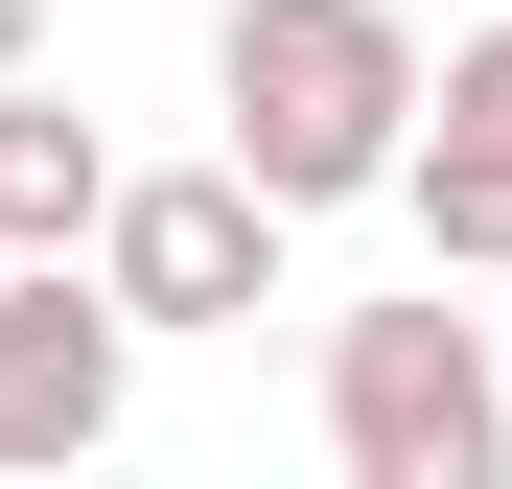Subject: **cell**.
Here are the masks:
<instances>
[{"label":"cell","mask_w":512,"mask_h":489,"mask_svg":"<svg viewBox=\"0 0 512 489\" xmlns=\"http://www.w3.org/2000/svg\"><path fill=\"white\" fill-rule=\"evenodd\" d=\"M210 163H233V187L256 210H373L396 187V140H419V0H233V24H210Z\"/></svg>","instance_id":"6da1fadb"},{"label":"cell","mask_w":512,"mask_h":489,"mask_svg":"<svg viewBox=\"0 0 512 489\" xmlns=\"http://www.w3.org/2000/svg\"><path fill=\"white\" fill-rule=\"evenodd\" d=\"M326 466L350 489H489L512 466V373L466 303H350L326 326Z\"/></svg>","instance_id":"7a4b0ae2"},{"label":"cell","mask_w":512,"mask_h":489,"mask_svg":"<svg viewBox=\"0 0 512 489\" xmlns=\"http://www.w3.org/2000/svg\"><path fill=\"white\" fill-rule=\"evenodd\" d=\"M70 257H94V303L163 350V326H256V303H280V210H256L233 163H117Z\"/></svg>","instance_id":"3957f363"},{"label":"cell","mask_w":512,"mask_h":489,"mask_svg":"<svg viewBox=\"0 0 512 489\" xmlns=\"http://www.w3.org/2000/svg\"><path fill=\"white\" fill-rule=\"evenodd\" d=\"M140 396V326L94 303V257H0V466H94Z\"/></svg>","instance_id":"277c9868"},{"label":"cell","mask_w":512,"mask_h":489,"mask_svg":"<svg viewBox=\"0 0 512 489\" xmlns=\"http://www.w3.org/2000/svg\"><path fill=\"white\" fill-rule=\"evenodd\" d=\"M94 187H117V140L47 94V47L0 70V257H70V233H94Z\"/></svg>","instance_id":"5b68a950"},{"label":"cell","mask_w":512,"mask_h":489,"mask_svg":"<svg viewBox=\"0 0 512 489\" xmlns=\"http://www.w3.org/2000/svg\"><path fill=\"white\" fill-rule=\"evenodd\" d=\"M396 210H419L443 280H512V140H489V117H419V140H396Z\"/></svg>","instance_id":"8992f818"},{"label":"cell","mask_w":512,"mask_h":489,"mask_svg":"<svg viewBox=\"0 0 512 489\" xmlns=\"http://www.w3.org/2000/svg\"><path fill=\"white\" fill-rule=\"evenodd\" d=\"M419 117H489V140H512V24H466L443 70H419Z\"/></svg>","instance_id":"52a82bcc"},{"label":"cell","mask_w":512,"mask_h":489,"mask_svg":"<svg viewBox=\"0 0 512 489\" xmlns=\"http://www.w3.org/2000/svg\"><path fill=\"white\" fill-rule=\"evenodd\" d=\"M24 47H47V0H0V70H24Z\"/></svg>","instance_id":"ba28073f"},{"label":"cell","mask_w":512,"mask_h":489,"mask_svg":"<svg viewBox=\"0 0 512 489\" xmlns=\"http://www.w3.org/2000/svg\"><path fill=\"white\" fill-rule=\"evenodd\" d=\"M489 373H512V350H489Z\"/></svg>","instance_id":"9c48e42d"}]
</instances>
